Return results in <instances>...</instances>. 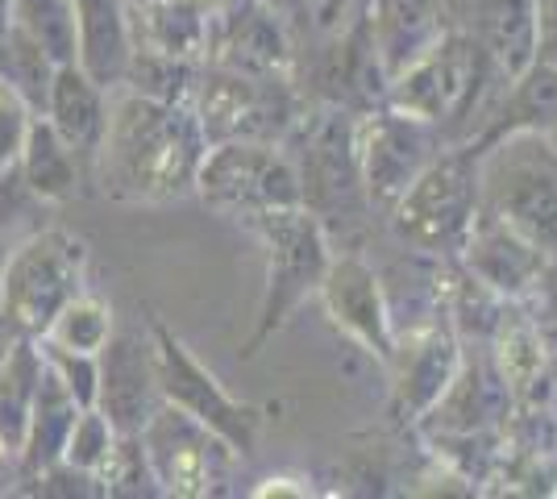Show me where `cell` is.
<instances>
[{
	"instance_id": "obj_1",
	"label": "cell",
	"mask_w": 557,
	"mask_h": 499,
	"mask_svg": "<svg viewBox=\"0 0 557 499\" xmlns=\"http://www.w3.org/2000/svg\"><path fill=\"white\" fill-rule=\"evenodd\" d=\"M205 150L209 142L191 104L150 100L129 88L109 92V125L96 154V171L100 188L113 200L163 204L196 191Z\"/></svg>"
},
{
	"instance_id": "obj_2",
	"label": "cell",
	"mask_w": 557,
	"mask_h": 499,
	"mask_svg": "<svg viewBox=\"0 0 557 499\" xmlns=\"http://www.w3.org/2000/svg\"><path fill=\"white\" fill-rule=\"evenodd\" d=\"M508 79L511 75L470 34L449 29L442 42L392 75L383 104L429 121L449 146H466L487 129L508 92Z\"/></svg>"
},
{
	"instance_id": "obj_3",
	"label": "cell",
	"mask_w": 557,
	"mask_h": 499,
	"mask_svg": "<svg viewBox=\"0 0 557 499\" xmlns=\"http://www.w3.org/2000/svg\"><path fill=\"white\" fill-rule=\"evenodd\" d=\"M358 113L337 104H308L296 129L283 138L300 175V204L325 225L333 250H358L354 238L367 234L371 216L362 163H358Z\"/></svg>"
},
{
	"instance_id": "obj_4",
	"label": "cell",
	"mask_w": 557,
	"mask_h": 499,
	"mask_svg": "<svg viewBox=\"0 0 557 499\" xmlns=\"http://www.w3.org/2000/svg\"><path fill=\"white\" fill-rule=\"evenodd\" d=\"M383 216L408 250L433 262L462 259L479 221V150L445 146Z\"/></svg>"
},
{
	"instance_id": "obj_5",
	"label": "cell",
	"mask_w": 557,
	"mask_h": 499,
	"mask_svg": "<svg viewBox=\"0 0 557 499\" xmlns=\"http://www.w3.org/2000/svg\"><path fill=\"white\" fill-rule=\"evenodd\" d=\"M479 209L557 250V146L549 134H508L479 150Z\"/></svg>"
},
{
	"instance_id": "obj_6",
	"label": "cell",
	"mask_w": 557,
	"mask_h": 499,
	"mask_svg": "<svg viewBox=\"0 0 557 499\" xmlns=\"http://www.w3.org/2000/svg\"><path fill=\"white\" fill-rule=\"evenodd\" d=\"M246 225L267 246V287H262V304H258V325L242 350V358H255L300 312L304 300L317 296L329 259H333V241H329L325 225L304 204L258 213Z\"/></svg>"
},
{
	"instance_id": "obj_7",
	"label": "cell",
	"mask_w": 557,
	"mask_h": 499,
	"mask_svg": "<svg viewBox=\"0 0 557 499\" xmlns=\"http://www.w3.org/2000/svg\"><path fill=\"white\" fill-rule=\"evenodd\" d=\"M308 109L296 75H250L200 63V79L191 92V113L200 121V134L209 146L221 142H271L296 129Z\"/></svg>"
},
{
	"instance_id": "obj_8",
	"label": "cell",
	"mask_w": 557,
	"mask_h": 499,
	"mask_svg": "<svg viewBox=\"0 0 557 499\" xmlns=\"http://www.w3.org/2000/svg\"><path fill=\"white\" fill-rule=\"evenodd\" d=\"M88 246L67 229L25 238L0 271V333L9 341H38L75 291H84Z\"/></svg>"
},
{
	"instance_id": "obj_9",
	"label": "cell",
	"mask_w": 557,
	"mask_h": 499,
	"mask_svg": "<svg viewBox=\"0 0 557 499\" xmlns=\"http://www.w3.org/2000/svg\"><path fill=\"white\" fill-rule=\"evenodd\" d=\"M196 191L216 213L250 221L271 209H296L300 175L283 146L221 142L205 150V163L196 171Z\"/></svg>"
},
{
	"instance_id": "obj_10",
	"label": "cell",
	"mask_w": 557,
	"mask_h": 499,
	"mask_svg": "<svg viewBox=\"0 0 557 499\" xmlns=\"http://www.w3.org/2000/svg\"><path fill=\"white\" fill-rule=\"evenodd\" d=\"M150 341H154V371H159V396L180 412L196 416L209 425L216 437H225L237 458H255L258 433H262V408L233 400L230 391L216 383L209 366H200L191 350L163 321H150Z\"/></svg>"
},
{
	"instance_id": "obj_11",
	"label": "cell",
	"mask_w": 557,
	"mask_h": 499,
	"mask_svg": "<svg viewBox=\"0 0 557 499\" xmlns=\"http://www.w3.org/2000/svg\"><path fill=\"white\" fill-rule=\"evenodd\" d=\"M296 84H300L308 104H337V109H349V113L379 109L387 100L392 75L383 67V54H379V42H374L371 9H362L329 42L304 50L296 59Z\"/></svg>"
},
{
	"instance_id": "obj_12",
	"label": "cell",
	"mask_w": 557,
	"mask_h": 499,
	"mask_svg": "<svg viewBox=\"0 0 557 499\" xmlns=\"http://www.w3.org/2000/svg\"><path fill=\"white\" fill-rule=\"evenodd\" d=\"M138 437L163 496L205 499L216 496L221 483H230L233 462H237L233 446L175 404L163 400L154 408V416L141 425Z\"/></svg>"
},
{
	"instance_id": "obj_13",
	"label": "cell",
	"mask_w": 557,
	"mask_h": 499,
	"mask_svg": "<svg viewBox=\"0 0 557 499\" xmlns=\"http://www.w3.org/2000/svg\"><path fill=\"white\" fill-rule=\"evenodd\" d=\"M354 134H358V163H362L367 200H371V209L379 216L387 213L420 171L449 146L429 121L408 117L392 104L358 113Z\"/></svg>"
},
{
	"instance_id": "obj_14",
	"label": "cell",
	"mask_w": 557,
	"mask_h": 499,
	"mask_svg": "<svg viewBox=\"0 0 557 499\" xmlns=\"http://www.w3.org/2000/svg\"><path fill=\"white\" fill-rule=\"evenodd\" d=\"M462 337L449 325L442 309L424 325H412L408 333H395V350L383 362L392 375V416L399 425L417 428L433 404L445 396L462 366Z\"/></svg>"
},
{
	"instance_id": "obj_15",
	"label": "cell",
	"mask_w": 557,
	"mask_h": 499,
	"mask_svg": "<svg viewBox=\"0 0 557 499\" xmlns=\"http://www.w3.org/2000/svg\"><path fill=\"white\" fill-rule=\"evenodd\" d=\"M329 321L342 333H349L367 354L387 362L395 350V321L387 309V291L362 250H333L329 271L317 287Z\"/></svg>"
},
{
	"instance_id": "obj_16",
	"label": "cell",
	"mask_w": 557,
	"mask_h": 499,
	"mask_svg": "<svg viewBox=\"0 0 557 499\" xmlns=\"http://www.w3.org/2000/svg\"><path fill=\"white\" fill-rule=\"evenodd\" d=\"M163 404L154 341L150 329H113L96 354V408L109 416L116 433H141V425Z\"/></svg>"
},
{
	"instance_id": "obj_17",
	"label": "cell",
	"mask_w": 557,
	"mask_h": 499,
	"mask_svg": "<svg viewBox=\"0 0 557 499\" xmlns=\"http://www.w3.org/2000/svg\"><path fill=\"white\" fill-rule=\"evenodd\" d=\"M205 63L250 75H296V47L271 0H237L209 22Z\"/></svg>"
},
{
	"instance_id": "obj_18",
	"label": "cell",
	"mask_w": 557,
	"mask_h": 499,
	"mask_svg": "<svg viewBox=\"0 0 557 499\" xmlns=\"http://www.w3.org/2000/svg\"><path fill=\"white\" fill-rule=\"evenodd\" d=\"M462 266L483 279V284L504 296V300H524L549 271H554V254L541 250L536 241H529L524 234H516L511 225H504L499 216H491L479 209L474 234L462 250Z\"/></svg>"
},
{
	"instance_id": "obj_19",
	"label": "cell",
	"mask_w": 557,
	"mask_h": 499,
	"mask_svg": "<svg viewBox=\"0 0 557 499\" xmlns=\"http://www.w3.org/2000/svg\"><path fill=\"white\" fill-rule=\"evenodd\" d=\"M75 13V63L92 75L104 92L121 88L129 54L138 42V25L125 0H71Z\"/></svg>"
},
{
	"instance_id": "obj_20",
	"label": "cell",
	"mask_w": 557,
	"mask_h": 499,
	"mask_svg": "<svg viewBox=\"0 0 557 499\" xmlns=\"http://www.w3.org/2000/svg\"><path fill=\"white\" fill-rule=\"evenodd\" d=\"M454 29L470 34L508 75L536 59V0H454Z\"/></svg>"
},
{
	"instance_id": "obj_21",
	"label": "cell",
	"mask_w": 557,
	"mask_h": 499,
	"mask_svg": "<svg viewBox=\"0 0 557 499\" xmlns=\"http://www.w3.org/2000/svg\"><path fill=\"white\" fill-rule=\"evenodd\" d=\"M42 117L71 146L79 166H96V154H100V142H104V125H109V92L79 63H63L54 72Z\"/></svg>"
},
{
	"instance_id": "obj_22",
	"label": "cell",
	"mask_w": 557,
	"mask_h": 499,
	"mask_svg": "<svg viewBox=\"0 0 557 499\" xmlns=\"http://www.w3.org/2000/svg\"><path fill=\"white\" fill-rule=\"evenodd\" d=\"M79 400L67 391V383L59 379L42 362V375H38V387H34V404H29V416H25V433H22V450H17V478H34L42 475L47 466H54L63 458V446H67V433L79 416Z\"/></svg>"
},
{
	"instance_id": "obj_23",
	"label": "cell",
	"mask_w": 557,
	"mask_h": 499,
	"mask_svg": "<svg viewBox=\"0 0 557 499\" xmlns=\"http://www.w3.org/2000/svg\"><path fill=\"white\" fill-rule=\"evenodd\" d=\"M554 134L557 129V63L533 59L520 75L508 79V92L499 100L495 117L487 121V129L474 138V150L491 146L495 138H508V134Z\"/></svg>"
},
{
	"instance_id": "obj_24",
	"label": "cell",
	"mask_w": 557,
	"mask_h": 499,
	"mask_svg": "<svg viewBox=\"0 0 557 499\" xmlns=\"http://www.w3.org/2000/svg\"><path fill=\"white\" fill-rule=\"evenodd\" d=\"M17 166H22L25 188L34 191V196H42V200H67V196H75L79 175H84L79 159L71 154V146L54 134V125L42 113L29 117Z\"/></svg>"
},
{
	"instance_id": "obj_25",
	"label": "cell",
	"mask_w": 557,
	"mask_h": 499,
	"mask_svg": "<svg viewBox=\"0 0 557 499\" xmlns=\"http://www.w3.org/2000/svg\"><path fill=\"white\" fill-rule=\"evenodd\" d=\"M54 72H59V63L42 50V42L34 34H25L22 25L9 22V29L0 34V84L17 96L34 117L47 113Z\"/></svg>"
},
{
	"instance_id": "obj_26",
	"label": "cell",
	"mask_w": 557,
	"mask_h": 499,
	"mask_svg": "<svg viewBox=\"0 0 557 499\" xmlns=\"http://www.w3.org/2000/svg\"><path fill=\"white\" fill-rule=\"evenodd\" d=\"M146 17H141V38L146 47L180 54V59H196L205 63L209 50V13L196 0H141Z\"/></svg>"
},
{
	"instance_id": "obj_27",
	"label": "cell",
	"mask_w": 557,
	"mask_h": 499,
	"mask_svg": "<svg viewBox=\"0 0 557 499\" xmlns=\"http://www.w3.org/2000/svg\"><path fill=\"white\" fill-rule=\"evenodd\" d=\"M196 79H200V63L196 59H180V54H166V50H154L146 47V42H134V54H129L121 88L150 96V100L191 104Z\"/></svg>"
},
{
	"instance_id": "obj_28",
	"label": "cell",
	"mask_w": 557,
	"mask_h": 499,
	"mask_svg": "<svg viewBox=\"0 0 557 499\" xmlns=\"http://www.w3.org/2000/svg\"><path fill=\"white\" fill-rule=\"evenodd\" d=\"M42 375L38 341H9V354L0 358V433L22 450L25 416L34 404V387Z\"/></svg>"
},
{
	"instance_id": "obj_29",
	"label": "cell",
	"mask_w": 557,
	"mask_h": 499,
	"mask_svg": "<svg viewBox=\"0 0 557 499\" xmlns=\"http://www.w3.org/2000/svg\"><path fill=\"white\" fill-rule=\"evenodd\" d=\"M278 22L287 25L296 59L304 50L321 47L333 34H342L362 9H371V0H271Z\"/></svg>"
},
{
	"instance_id": "obj_30",
	"label": "cell",
	"mask_w": 557,
	"mask_h": 499,
	"mask_svg": "<svg viewBox=\"0 0 557 499\" xmlns=\"http://www.w3.org/2000/svg\"><path fill=\"white\" fill-rule=\"evenodd\" d=\"M113 333V309L109 300H100L96 291H75L67 304L59 309V316L50 321V329L42 333L47 341L63 346V350H75V354H100L104 341Z\"/></svg>"
},
{
	"instance_id": "obj_31",
	"label": "cell",
	"mask_w": 557,
	"mask_h": 499,
	"mask_svg": "<svg viewBox=\"0 0 557 499\" xmlns=\"http://www.w3.org/2000/svg\"><path fill=\"white\" fill-rule=\"evenodd\" d=\"M13 25H22L25 34H34L42 50L63 67L75 63V13L71 0H13Z\"/></svg>"
},
{
	"instance_id": "obj_32",
	"label": "cell",
	"mask_w": 557,
	"mask_h": 499,
	"mask_svg": "<svg viewBox=\"0 0 557 499\" xmlns=\"http://www.w3.org/2000/svg\"><path fill=\"white\" fill-rule=\"evenodd\" d=\"M92 478L100 483V496H163L138 433H116L113 450Z\"/></svg>"
},
{
	"instance_id": "obj_33",
	"label": "cell",
	"mask_w": 557,
	"mask_h": 499,
	"mask_svg": "<svg viewBox=\"0 0 557 499\" xmlns=\"http://www.w3.org/2000/svg\"><path fill=\"white\" fill-rule=\"evenodd\" d=\"M116 441V428L109 425V416L100 412V408H79V416H75V425L67 433V446H63V458L59 462H67L75 471H88L96 475L100 471V462L109 458Z\"/></svg>"
},
{
	"instance_id": "obj_34",
	"label": "cell",
	"mask_w": 557,
	"mask_h": 499,
	"mask_svg": "<svg viewBox=\"0 0 557 499\" xmlns=\"http://www.w3.org/2000/svg\"><path fill=\"white\" fill-rule=\"evenodd\" d=\"M38 354H42V362L59 379L67 383V391L79 404H96V354H75V350H63V346H54L47 337H38Z\"/></svg>"
},
{
	"instance_id": "obj_35",
	"label": "cell",
	"mask_w": 557,
	"mask_h": 499,
	"mask_svg": "<svg viewBox=\"0 0 557 499\" xmlns=\"http://www.w3.org/2000/svg\"><path fill=\"white\" fill-rule=\"evenodd\" d=\"M29 117H34V113H29L4 84H0V179H4V175L17 166V159H22V142H25V129H29Z\"/></svg>"
},
{
	"instance_id": "obj_36",
	"label": "cell",
	"mask_w": 557,
	"mask_h": 499,
	"mask_svg": "<svg viewBox=\"0 0 557 499\" xmlns=\"http://www.w3.org/2000/svg\"><path fill=\"white\" fill-rule=\"evenodd\" d=\"M536 59L557 63V0H536Z\"/></svg>"
},
{
	"instance_id": "obj_37",
	"label": "cell",
	"mask_w": 557,
	"mask_h": 499,
	"mask_svg": "<svg viewBox=\"0 0 557 499\" xmlns=\"http://www.w3.org/2000/svg\"><path fill=\"white\" fill-rule=\"evenodd\" d=\"M4 466H17V446L0 433V471H4Z\"/></svg>"
},
{
	"instance_id": "obj_38",
	"label": "cell",
	"mask_w": 557,
	"mask_h": 499,
	"mask_svg": "<svg viewBox=\"0 0 557 499\" xmlns=\"http://www.w3.org/2000/svg\"><path fill=\"white\" fill-rule=\"evenodd\" d=\"M9 17H13V0H0V34L9 29Z\"/></svg>"
},
{
	"instance_id": "obj_39",
	"label": "cell",
	"mask_w": 557,
	"mask_h": 499,
	"mask_svg": "<svg viewBox=\"0 0 557 499\" xmlns=\"http://www.w3.org/2000/svg\"><path fill=\"white\" fill-rule=\"evenodd\" d=\"M549 142H554V146H557V129H554V134H549Z\"/></svg>"
},
{
	"instance_id": "obj_40",
	"label": "cell",
	"mask_w": 557,
	"mask_h": 499,
	"mask_svg": "<svg viewBox=\"0 0 557 499\" xmlns=\"http://www.w3.org/2000/svg\"><path fill=\"white\" fill-rule=\"evenodd\" d=\"M554 271H557V250H554Z\"/></svg>"
}]
</instances>
